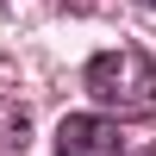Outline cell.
Masks as SVG:
<instances>
[{"instance_id": "cell-1", "label": "cell", "mask_w": 156, "mask_h": 156, "mask_svg": "<svg viewBox=\"0 0 156 156\" xmlns=\"http://www.w3.org/2000/svg\"><path fill=\"white\" fill-rule=\"evenodd\" d=\"M81 87H87L106 112H119V119H144V112H156V62H150L137 44H119V50L87 56Z\"/></svg>"}, {"instance_id": "cell-2", "label": "cell", "mask_w": 156, "mask_h": 156, "mask_svg": "<svg viewBox=\"0 0 156 156\" xmlns=\"http://www.w3.org/2000/svg\"><path fill=\"white\" fill-rule=\"evenodd\" d=\"M56 156H125V137L100 112H69L56 125Z\"/></svg>"}, {"instance_id": "cell-3", "label": "cell", "mask_w": 156, "mask_h": 156, "mask_svg": "<svg viewBox=\"0 0 156 156\" xmlns=\"http://www.w3.org/2000/svg\"><path fill=\"white\" fill-rule=\"evenodd\" d=\"M31 144V112L19 100H0V156H25Z\"/></svg>"}, {"instance_id": "cell-4", "label": "cell", "mask_w": 156, "mask_h": 156, "mask_svg": "<svg viewBox=\"0 0 156 156\" xmlns=\"http://www.w3.org/2000/svg\"><path fill=\"white\" fill-rule=\"evenodd\" d=\"M56 6H69V12H94L100 0H56Z\"/></svg>"}, {"instance_id": "cell-5", "label": "cell", "mask_w": 156, "mask_h": 156, "mask_svg": "<svg viewBox=\"0 0 156 156\" xmlns=\"http://www.w3.org/2000/svg\"><path fill=\"white\" fill-rule=\"evenodd\" d=\"M137 6H150V12H156V0H137Z\"/></svg>"}, {"instance_id": "cell-6", "label": "cell", "mask_w": 156, "mask_h": 156, "mask_svg": "<svg viewBox=\"0 0 156 156\" xmlns=\"http://www.w3.org/2000/svg\"><path fill=\"white\" fill-rule=\"evenodd\" d=\"M137 156H156V150H137Z\"/></svg>"}]
</instances>
